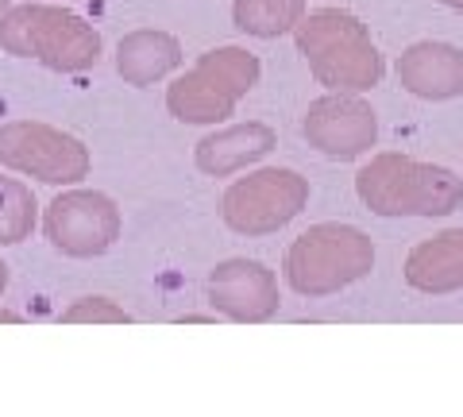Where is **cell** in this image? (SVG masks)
Wrapping results in <instances>:
<instances>
[{
    "instance_id": "cell-1",
    "label": "cell",
    "mask_w": 463,
    "mask_h": 417,
    "mask_svg": "<svg viewBox=\"0 0 463 417\" xmlns=\"http://www.w3.org/2000/svg\"><path fill=\"white\" fill-rule=\"evenodd\" d=\"M298 54L309 62V74L336 93H367L383 81L386 62L367 24L344 8L306 12L294 27Z\"/></svg>"
},
{
    "instance_id": "cell-2",
    "label": "cell",
    "mask_w": 463,
    "mask_h": 417,
    "mask_svg": "<svg viewBox=\"0 0 463 417\" xmlns=\"http://www.w3.org/2000/svg\"><path fill=\"white\" fill-rule=\"evenodd\" d=\"M355 194L374 217H448L463 205V178L448 166L383 151L359 166Z\"/></svg>"
},
{
    "instance_id": "cell-3",
    "label": "cell",
    "mask_w": 463,
    "mask_h": 417,
    "mask_svg": "<svg viewBox=\"0 0 463 417\" xmlns=\"http://www.w3.org/2000/svg\"><path fill=\"white\" fill-rule=\"evenodd\" d=\"M0 51L12 59H35L54 74H85L100 62V35L78 12L27 0L0 16Z\"/></svg>"
},
{
    "instance_id": "cell-4",
    "label": "cell",
    "mask_w": 463,
    "mask_h": 417,
    "mask_svg": "<svg viewBox=\"0 0 463 417\" xmlns=\"http://www.w3.org/2000/svg\"><path fill=\"white\" fill-rule=\"evenodd\" d=\"M286 282L301 298L340 294L374 270V243L364 228L325 221L301 232L286 251Z\"/></svg>"
},
{
    "instance_id": "cell-5",
    "label": "cell",
    "mask_w": 463,
    "mask_h": 417,
    "mask_svg": "<svg viewBox=\"0 0 463 417\" xmlns=\"http://www.w3.org/2000/svg\"><path fill=\"white\" fill-rule=\"evenodd\" d=\"M259 59L243 47H216L185 70L166 90V109L182 124H221L255 90Z\"/></svg>"
},
{
    "instance_id": "cell-6",
    "label": "cell",
    "mask_w": 463,
    "mask_h": 417,
    "mask_svg": "<svg viewBox=\"0 0 463 417\" xmlns=\"http://www.w3.org/2000/svg\"><path fill=\"white\" fill-rule=\"evenodd\" d=\"M309 205V182L298 170L263 166L224 190L221 217L236 236H270Z\"/></svg>"
},
{
    "instance_id": "cell-7",
    "label": "cell",
    "mask_w": 463,
    "mask_h": 417,
    "mask_svg": "<svg viewBox=\"0 0 463 417\" xmlns=\"http://www.w3.org/2000/svg\"><path fill=\"white\" fill-rule=\"evenodd\" d=\"M0 166L47 185H74L90 175L93 159L90 147L62 128L39 120H8L0 124Z\"/></svg>"
},
{
    "instance_id": "cell-8",
    "label": "cell",
    "mask_w": 463,
    "mask_h": 417,
    "mask_svg": "<svg viewBox=\"0 0 463 417\" xmlns=\"http://www.w3.org/2000/svg\"><path fill=\"white\" fill-rule=\"evenodd\" d=\"M120 209L109 194L97 190H66L43 213V232L51 248L70 259H97L120 240Z\"/></svg>"
},
{
    "instance_id": "cell-9",
    "label": "cell",
    "mask_w": 463,
    "mask_h": 417,
    "mask_svg": "<svg viewBox=\"0 0 463 417\" xmlns=\"http://www.w3.org/2000/svg\"><path fill=\"white\" fill-rule=\"evenodd\" d=\"M301 136L325 159L352 163L379 143V117H374V109L359 93L328 90V97H317L306 109Z\"/></svg>"
},
{
    "instance_id": "cell-10",
    "label": "cell",
    "mask_w": 463,
    "mask_h": 417,
    "mask_svg": "<svg viewBox=\"0 0 463 417\" xmlns=\"http://www.w3.org/2000/svg\"><path fill=\"white\" fill-rule=\"evenodd\" d=\"M209 306L236 325H263L279 313V279L259 259H224L209 270Z\"/></svg>"
},
{
    "instance_id": "cell-11",
    "label": "cell",
    "mask_w": 463,
    "mask_h": 417,
    "mask_svg": "<svg viewBox=\"0 0 463 417\" xmlns=\"http://www.w3.org/2000/svg\"><path fill=\"white\" fill-rule=\"evenodd\" d=\"M398 85L421 100H452L463 97V51L452 43H413L398 59Z\"/></svg>"
},
{
    "instance_id": "cell-12",
    "label": "cell",
    "mask_w": 463,
    "mask_h": 417,
    "mask_svg": "<svg viewBox=\"0 0 463 417\" xmlns=\"http://www.w3.org/2000/svg\"><path fill=\"white\" fill-rule=\"evenodd\" d=\"M274 143H279V136H274L270 124H259V120L232 124V128H221V132H209L197 143L194 163H197L201 175L228 178V175H240L243 166L267 159L274 151Z\"/></svg>"
},
{
    "instance_id": "cell-13",
    "label": "cell",
    "mask_w": 463,
    "mask_h": 417,
    "mask_svg": "<svg viewBox=\"0 0 463 417\" xmlns=\"http://www.w3.org/2000/svg\"><path fill=\"white\" fill-rule=\"evenodd\" d=\"M405 282L417 294H456L463 290V228L421 240L405 255Z\"/></svg>"
},
{
    "instance_id": "cell-14",
    "label": "cell",
    "mask_w": 463,
    "mask_h": 417,
    "mask_svg": "<svg viewBox=\"0 0 463 417\" xmlns=\"http://www.w3.org/2000/svg\"><path fill=\"white\" fill-rule=\"evenodd\" d=\"M182 66V43L170 32H132L120 39L116 47V74L136 90H147V85L170 78L174 70Z\"/></svg>"
},
{
    "instance_id": "cell-15",
    "label": "cell",
    "mask_w": 463,
    "mask_h": 417,
    "mask_svg": "<svg viewBox=\"0 0 463 417\" xmlns=\"http://www.w3.org/2000/svg\"><path fill=\"white\" fill-rule=\"evenodd\" d=\"M306 12H309V0H236L232 5V24L243 35L279 39L286 32H294Z\"/></svg>"
},
{
    "instance_id": "cell-16",
    "label": "cell",
    "mask_w": 463,
    "mask_h": 417,
    "mask_svg": "<svg viewBox=\"0 0 463 417\" xmlns=\"http://www.w3.org/2000/svg\"><path fill=\"white\" fill-rule=\"evenodd\" d=\"M35 224H39V205H35L32 185L0 175V248L32 240Z\"/></svg>"
},
{
    "instance_id": "cell-17",
    "label": "cell",
    "mask_w": 463,
    "mask_h": 417,
    "mask_svg": "<svg viewBox=\"0 0 463 417\" xmlns=\"http://www.w3.org/2000/svg\"><path fill=\"white\" fill-rule=\"evenodd\" d=\"M62 321L66 325H128L132 321V313L120 309L109 298H78L74 306L62 313Z\"/></svg>"
},
{
    "instance_id": "cell-18",
    "label": "cell",
    "mask_w": 463,
    "mask_h": 417,
    "mask_svg": "<svg viewBox=\"0 0 463 417\" xmlns=\"http://www.w3.org/2000/svg\"><path fill=\"white\" fill-rule=\"evenodd\" d=\"M0 321H5V325H20L24 317H20L16 309H5V306H0Z\"/></svg>"
},
{
    "instance_id": "cell-19",
    "label": "cell",
    "mask_w": 463,
    "mask_h": 417,
    "mask_svg": "<svg viewBox=\"0 0 463 417\" xmlns=\"http://www.w3.org/2000/svg\"><path fill=\"white\" fill-rule=\"evenodd\" d=\"M5 290H8V263L0 259V294H5Z\"/></svg>"
},
{
    "instance_id": "cell-20",
    "label": "cell",
    "mask_w": 463,
    "mask_h": 417,
    "mask_svg": "<svg viewBox=\"0 0 463 417\" xmlns=\"http://www.w3.org/2000/svg\"><path fill=\"white\" fill-rule=\"evenodd\" d=\"M444 8H456V12H463V0H440Z\"/></svg>"
},
{
    "instance_id": "cell-21",
    "label": "cell",
    "mask_w": 463,
    "mask_h": 417,
    "mask_svg": "<svg viewBox=\"0 0 463 417\" xmlns=\"http://www.w3.org/2000/svg\"><path fill=\"white\" fill-rule=\"evenodd\" d=\"M12 8V0H0V16H5V12Z\"/></svg>"
}]
</instances>
